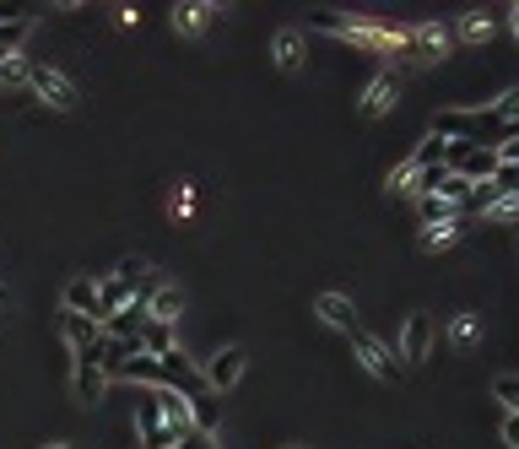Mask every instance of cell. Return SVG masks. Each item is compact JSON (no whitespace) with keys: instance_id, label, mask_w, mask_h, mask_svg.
Listing matches in <instances>:
<instances>
[{"instance_id":"cell-32","label":"cell","mask_w":519,"mask_h":449,"mask_svg":"<svg viewBox=\"0 0 519 449\" xmlns=\"http://www.w3.org/2000/svg\"><path fill=\"white\" fill-rule=\"evenodd\" d=\"M514 233H519V222H514Z\"/></svg>"},{"instance_id":"cell-11","label":"cell","mask_w":519,"mask_h":449,"mask_svg":"<svg viewBox=\"0 0 519 449\" xmlns=\"http://www.w3.org/2000/svg\"><path fill=\"white\" fill-rule=\"evenodd\" d=\"M314 309H319V320L336 325V330H346V336L357 330V309H352V298H341V293H319Z\"/></svg>"},{"instance_id":"cell-28","label":"cell","mask_w":519,"mask_h":449,"mask_svg":"<svg viewBox=\"0 0 519 449\" xmlns=\"http://www.w3.org/2000/svg\"><path fill=\"white\" fill-rule=\"evenodd\" d=\"M509 28H514V38H519V6H509Z\"/></svg>"},{"instance_id":"cell-10","label":"cell","mask_w":519,"mask_h":449,"mask_svg":"<svg viewBox=\"0 0 519 449\" xmlns=\"http://www.w3.org/2000/svg\"><path fill=\"white\" fill-rule=\"evenodd\" d=\"M71 385H76V401H82V406H98L103 395H109V374H103L98 363H76Z\"/></svg>"},{"instance_id":"cell-30","label":"cell","mask_w":519,"mask_h":449,"mask_svg":"<svg viewBox=\"0 0 519 449\" xmlns=\"http://www.w3.org/2000/svg\"><path fill=\"white\" fill-rule=\"evenodd\" d=\"M49 449H71V444H49Z\"/></svg>"},{"instance_id":"cell-9","label":"cell","mask_w":519,"mask_h":449,"mask_svg":"<svg viewBox=\"0 0 519 449\" xmlns=\"http://www.w3.org/2000/svg\"><path fill=\"white\" fill-rule=\"evenodd\" d=\"M152 401H157V412H163V422H168L173 439H179L184 428H195V422H190V395H179V390H152Z\"/></svg>"},{"instance_id":"cell-29","label":"cell","mask_w":519,"mask_h":449,"mask_svg":"<svg viewBox=\"0 0 519 449\" xmlns=\"http://www.w3.org/2000/svg\"><path fill=\"white\" fill-rule=\"evenodd\" d=\"M11 17H22V11H11V6H0V22H11Z\"/></svg>"},{"instance_id":"cell-2","label":"cell","mask_w":519,"mask_h":449,"mask_svg":"<svg viewBox=\"0 0 519 449\" xmlns=\"http://www.w3.org/2000/svg\"><path fill=\"white\" fill-rule=\"evenodd\" d=\"M244 363H249V352H244V347H217V352L206 358V368H201V385H206L211 395L233 390L238 379H244Z\"/></svg>"},{"instance_id":"cell-4","label":"cell","mask_w":519,"mask_h":449,"mask_svg":"<svg viewBox=\"0 0 519 449\" xmlns=\"http://www.w3.org/2000/svg\"><path fill=\"white\" fill-rule=\"evenodd\" d=\"M28 92H38V98H44V103H55V109H76V98H82L71 76L49 71V65H33V87H28Z\"/></svg>"},{"instance_id":"cell-7","label":"cell","mask_w":519,"mask_h":449,"mask_svg":"<svg viewBox=\"0 0 519 449\" xmlns=\"http://www.w3.org/2000/svg\"><path fill=\"white\" fill-rule=\"evenodd\" d=\"M444 49H449V28H438V22H422L406 38V55H417V60H444Z\"/></svg>"},{"instance_id":"cell-23","label":"cell","mask_w":519,"mask_h":449,"mask_svg":"<svg viewBox=\"0 0 519 449\" xmlns=\"http://www.w3.org/2000/svg\"><path fill=\"white\" fill-rule=\"evenodd\" d=\"M460 33H465V38H487V33H492V17H487V11H465V17H460Z\"/></svg>"},{"instance_id":"cell-20","label":"cell","mask_w":519,"mask_h":449,"mask_svg":"<svg viewBox=\"0 0 519 449\" xmlns=\"http://www.w3.org/2000/svg\"><path fill=\"white\" fill-rule=\"evenodd\" d=\"M444 157H449V141H444V136H428L417 152H411V163H417V174H422V168H438Z\"/></svg>"},{"instance_id":"cell-22","label":"cell","mask_w":519,"mask_h":449,"mask_svg":"<svg viewBox=\"0 0 519 449\" xmlns=\"http://www.w3.org/2000/svg\"><path fill=\"white\" fill-rule=\"evenodd\" d=\"M492 395H498L509 412H519V374H498V379H492Z\"/></svg>"},{"instance_id":"cell-24","label":"cell","mask_w":519,"mask_h":449,"mask_svg":"<svg viewBox=\"0 0 519 449\" xmlns=\"http://www.w3.org/2000/svg\"><path fill=\"white\" fill-rule=\"evenodd\" d=\"M460 228H465V222H438V228H428V233H422V244H428V249H438V244H449V239H455Z\"/></svg>"},{"instance_id":"cell-27","label":"cell","mask_w":519,"mask_h":449,"mask_svg":"<svg viewBox=\"0 0 519 449\" xmlns=\"http://www.w3.org/2000/svg\"><path fill=\"white\" fill-rule=\"evenodd\" d=\"M498 157H503L509 168H519V136H514V141H503V147H498Z\"/></svg>"},{"instance_id":"cell-33","label":"cell","mask_w":519,"mask_h":449,"mask_svg":"<svg viewBox=\"0 0 519 449\" xmlns=\"http://www.w3.org/2000/svg\"><path fill=\"white\" fill-rule=\"evenodd\" d=\"M0 60H6V55H0Z\"/></svg>"},{"instance_id":"cell-18","label":"cell","mask_w":519,"mask_h":449,"mask_svg":"<svg viewBox=\"0 0 519 449\" xmlns=\"http://www.w3.org/2000/svg\"><path fill=\"white\" fill-rule=\"evenodd\" d=\"M211 17H217V6H173V28L179 33H201Z\"/></svg>"},{"instance_id":"cell-19","label":"cell","mask_w":519,"mask_h":449,"mask_svg":"<svg viewBox=\"0 0 519 449\" xmlns=\"http://www.w3.org/2000/svg\"><path fill=\"white\" fill-rule=\"evenodd\" d=\"M0 87H33V65L22 55H6L0 60Z\"/></svg>"},{"instance_id":"cell-8","label":"cell","mask_w":519,"mask_h":449,"mask_svg":"<svg viewBox=\"0 0 519 449\" xmlns=\"http://www.w3.org/2000/svg\"><path fill=\"white\" fill-rule=\"evenodd\" d=\"M65 314L98 320V282H92V276H71V282H65Z\"/></svg>"},{"instance_id":"cell-31","label":"cell","mask_w":519,"mask_h":449,"mask_svg":"<svg viewBox=\"0 0 519 449\" xmlns=\"http://www.w3.org/2000/svg\"><path fill=\"white\" fill-rule=\"evenodd\" d=\"M0 303H6V287H0Z\"/></svg>"},{"instance_id":"cell-25","label":"cell","mask_w":519,"mask_h":449,"mask_svg":"<svg viewBox=\"0 0 519 449\" xmlns=\"http://www.w3.org/2000/svg\"><path fill=\"white\" fill-rule=\"evenodd\" d=\"M476 330H482V325H476V314H455V325H449V336H455L460 347H465V341H476Z\"/></svg>"},{"instance_id":"cell-21","label":"cell","mask_w":519,"mask_h":449,"mask_svg":"<svg viewBox=\"0 0 519 449\" xmlns=\"http://www.w3.org/2000/svg\"><path fill=\"white\" fill-rule=\"evenodd\" d=\"M146 314H152V320H173V314H179V293H173V287H157L152 298H146Z\"/></svg>"},{"instance_id":"cell-16","label":"cell","mask_w":519,"mask_h":449,"mask_svg":"<svg viewBox=\"0 0 519 449\" xmlns=\"http://www.w3.org/2000/svg\"><path fill=\"white\" fill-rule=\"evenodd\" d=\"M276 65H282V71H298L303 65V33L298 28L276 33Z\"/></svg>"},{"instance_id":"cell-17","label":"cell","mask_w":519,"mask_h":449,"mask_svg":"<svg viewBox=\"0 0 519 449\" xmlns=\"http://www.w3.org/2000/svg\"><path fill=\"white\" fill-rule=\"evenodd\" d=\"M217 412H222V406H217V395H211V390L190 395V422H195L201 433H211V428H217Z\"/></svg>"},{"instance_id":"cell-5","label":"cell","mask_w":519,"mask_h":449,"mask_svg":"<svg viewBox=\"0 0 519 449\" xmlns=\"http://www.w3.org/2000/svg\"><path fill=\"white\" fill-rule=\"evenodd\" d=\"M498 168H503V157H498V147H471L455 163V174L465 179V184H476V190H482V184H492L498 179Z\"/></svg>"},{"instance_id":"cell-15","label":"cell","mask_w":519,"mask_h":449,"mask_svg":"<svg viewBox=\"0 0 519 449\" xmlns=\"http://www.w3.org/2000/svg\"><path fill=\"white\" fill-rule=\"evenodd\" d=\"M28 33H33L28 11H22V17H11V22H0V55H17V49L28 44Z\"/></svg>"},{"instance_id":"cell-1","label":"cell","mask_w":519,"mask_h":449,"mask_svg":"<svg viewBox=\"0 0 519 449\" xmlns=\"http://www.w3.org/2000/svg\"><path fill=\"white\" fill-rule=\"evenodd\" d=\"M60 336L76 347V363H98L109 358V336H103V325L98 320H82V314H65L60 320Z\"/></svg>"},{"instance_id":"cell-3","label":"cell","mask_w":519,"mask_h":449,"mask_svg":"<svg viewBox=\"0 0 519 449\" xmlns=\"http://www.w3.org/2000/svg\"><path fill=\"white\" fill-rule=\"evenodd\" d=\"M352 352L363 358V368H368V374H374V379H384V385H390V379H401V358H395V352L384 347L379 336H368L363 325L352 330Z\"/></svg>"},{"instance_id":"cell-13","label":"cell","mask_w":519,"mask_h":449,"mask_svg":"<svg viewBox=\"0 0 519 449\" xmlns=\"http://www.w3.org/2000/svg\"><path fill=\"white\" fill-rule=\"evenodd\" d=\"M395 98H401V87H395V76H374L363 92V114H384V109H395Z\"/></svg>"},{"instance_id":"cell-6","label":"cell","mask_w":519,"mask_h":449,"mask_svg":"<svg viewBox=\"0 0 519 449\" xmlns=\"http://www.w3.org/2000/svg\"><path fill=\"white\" fill-rule=\"evenodd\" d=\"M433 352V320L428 314H406V325H401V358L406 363H422Z\"/></svg>"},{"instance_id":"cell-26","label":"cell","mask_w":519,"mask_h":449,"mask_svg":"<svg viewBox=\"0 0 519 449\" xmlns=\"http://www.w3.org/2000/svg\"><path fill=\"white\" fill-rule=\"evenodd\" d=\"M503 444H509V449H519V412H509V417H503Z\"/></svg>"},{"instance_id":"cell-12","label":"cell","mask_w":519,"mask_h":449,"mask_svg":"<svg viewBox=\"0 0 519 449\" xmlns=\"http://www.w3.org/2000/svg\"><path fill=\"white\" fill-rule=\"evenodd\" d=\"M130 293H136V287H130V282H119V276H109V282H98V325L109 320V314L130 309Z\"/></svg>"},{"instance_id":"cell-14","label":"cell","mask_w":519,"mask_h":449,"mask_svg":"<svg viewBox=\"0 0 519 449\" xmlns=\"http://www.w3.org/2000/svg\"><path fill=\"white\" fill-rule=\"evenodd\" d=\"M141 352H146V358H163V352H173V330L163 320H152V314H146V325H141Z\"/></svg>"}]
</instances>
